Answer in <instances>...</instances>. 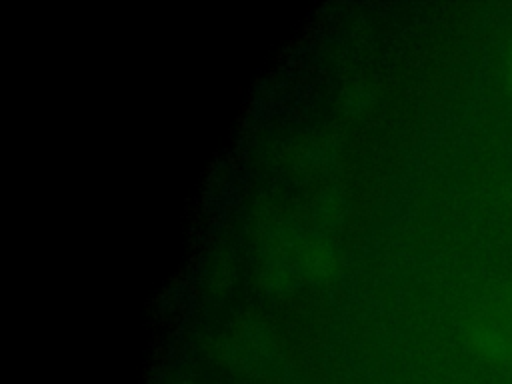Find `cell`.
<instances>
[{
	"label": "cell",
	"mask_w": 512,
	"mask_h": 384,
	"mask_svg": "<svg viewBox=\"0 0 512 384\" xmlns=\"http://www.w3.org/2000/svg\"><path fill=\"white\" fill-rule=\"evenodd\" d=\"M508 88L512 94V46H510V58H508Z\"/></svg>",
	"instance_id": "cell-3"
},
{
	"label": "cell",
	"mask_w": 512,
	"mask_h": 384,
	"mask_svg": "<svg viewBox=\"0 0 512 384\" xmlns=\"http://www.w3.org/2000/svg\"><path fill=\"white\" fill-rule=\"evenodd\" d=\"M466 340L488 362L504 364L512 360V326L496 314L472 318L466 326Z\"/></svg>",
	"instance_id": "cell-1"
},
{
	"label": "cell",
	"mask_w": 512,
	"mask_h": 384,
	"mask_svg": "<svg viewBox=\"0 0 512 384\" xmlns=\"http://www.w3.org/2000/svg\"><path fill=\"white\" fill-rule=\"evenodd\" d=\"M496 316H500L504 322H508L512 326V284L504 288V292L500 296V304H498Z\"/></svg>",
	"instance_id": "cell-2"
}]
</instances>
